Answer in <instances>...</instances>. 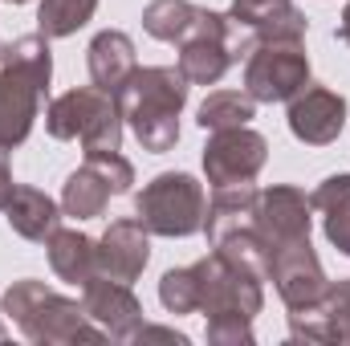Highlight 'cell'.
<instances>
[{
    "label": "cell",
    "instance_id": "1",
    "mask_svg": "<svg viewBox=\"0 0 350 346\" xmlns=\"http://www.w3.org/2000/svg\"><path fill=\"white\" fill-rule=\"evenodd\" d=\"M200 281V310L208 318V343H253V318L265 306L261 277L245 265L228 261L220 249H212L204 261L191 265Z\"/></svg>",
    "mask_w": 350,
    "mask_h": 346
},
{
    "label": "cell",
    "instance_id": "2",
    "mask_svg": "<svg viewBox=\"0 0 350 346\" xmlns=\"http://www.w3.org/2000/svg\"><path fill=\"white\" fill-rule=\"evenodd\" d=\"M53 78V57H49V37L29 33L4 45L0 57V155L21 147L41 118V98Z\"/></svg>",
    "mask_w": 350,
    "mask_h": 346
},
{
    "label": "cell",
    "instance_id": "3",
    "mask_svg": "<svg viewBox=\"0 0 350 346\" xmlns=\"http://www.w3.org/2000/svg\"><path fill=\"white\" fill-rule=\"evenodd\" d=\"M122 122L135 131L139 147L151 155H167L179 143V114L187 102V78L179 66H143L114 94Z\"/></svg>",
    "mask_w": 350,
    "mask_h": 346
},
{
    "label": "cell",
    "instance_id": "4",
    "mask_svg": "<svg viewBox=\"0 0 350 346\" xmlns=\"http://www.w3.org/2000/svg\"><path fill=\"white\" fill-rule=\"evenodd\" d=\"M0 306L29 343L62 346V343H102L106 338V330L90 322L82 302H70V297H62L57 289H49L45 281H33V277L12 281L4 289Z\"/></svg>",
    "mask_w": 350,
    "mask_h": 346
},
{
    "label": "cell",
    "instance_id": "5",
    "mask_svg": "<svg viewBox=\"0 0 350 346\" xmlns=\"http://www.w3.org/2000/svg\"><path fill=\"white\" fill-rule=\"evenodd\" d=\"M45 131L53 139H78L86 147V155L122 147L118 102H114V94H106L98 86H78V90L57 94L45 106Z\"/></svg>",
    "mask_w": 350,
    "mask_h": 346
},
{
    "label": "cell",
    "instance_id": "6",
    "mask_svg": "<svg viewBox=\"0 0 350 346\" xmlns=\"http://www.w3.org/2000/svg\"><path fill=\"white\" fill-rule=\"evenodd\" d=\"M204 212H208L204 183L187 172L155 175L135 200V216L151 237H179V241L196 237L204 232Z\"/></svg>",
    "mask_w": 350,
    "mask_h": 346
},
{
    "label": "cell",
    "instance_id": "7",
    "mask_svg": "<svg viewBox=\"0 0 350 346\" xmlns=\"http://www.w3.org/2000/svg\"><path fill=\"white\" fill-rule=\"evenodd\" d=\"M310 86V57L301 41H261L245 57V94L253 102H289Z\"/></svg>",
    "mask_w": 350,
    "mask_h": 346
},
{
    "label": "cell",
    "instance_id": "8",
    "mask_svg": "<svg viewBox=\"0 0 350 346\" xmlns=\"http://www.w3.org/2000/svg\"><path fill=\"white\" fill-rule=\"evenodd\" d=\"M269 159V143L253 127H228L212 131L204 147V175L212 187H232V183H253Z\"/></svg>",
    "mask_w": 350,
    "mask_h": 346
},
{
    "label": "cell",
    "instance_id": "9",
    "mask_svg": "<svg viewBox=\"0 0 350 346\" xmlns=\"http://www.w3.org/2000/svg\"><path fill=\"white\" fill-rule=\"evenodd\" d=\"M179 74L187 78V86H216L228 66H232V49H228V25L224 12H200V25L179 41Z\"/></svg>",
    "mask_w": 350,
    "mask_h": 346
},
{
    "label": "cell",
    "instance_id": "10",
    "mask_svg": "<svg viewBox=\"0 0 350 346\" xmlns=\"http://www.w3.org/2000/svg\"><path fill=\"white\" fill-rule=\"evenodd\" d=\"M269 281L277 285V293H281V302H285L289 310H310V306H318L322 293H326V285H330V277H326L322 261L314 253L310 237H301V241H293V245H281V249L273 253Z\"/></svg>",
    "mask_w": 350,
    "mask_h": 346
},
{
    "label": "cell",
    "instance_id": "11",
    "mask_svg": "<svg viewBox=\"0 0 350 346\" xmlns=\"http://www.w3.org/2000/svg\"><path fill=\"white\" fill-rule=\"evenodd\" d=\"M310 212H314V204H310V196L301 187L273 183V187H265L261 196H257V220H253V228L265 241V249L277 253L281 245H293V241L310 237V224H314Z\"/></svg>",
    "mask_w": 350,
    "mask_h": 346
},
{
    "label": "cell",
    "instance_id": "12",
    "mask_svg": "<svg viewBox=\"0 0 350 346\" xmlns=\"http://www.w3.org/2000/svg\"><path fill=\"white\" fill-rule=\"evenodd\" d=\"M347 127V98L330 86H306L289 98V131L306 147H330Z\"/></svg>",
    "mask_w": 350,
    "mask_h": 346
},
{
    "label": "cell",
    "instance_id": "13",
    "mask_svg": "<svg viewBox=\"0 0 350 346\" xmlns=\"http://www.w3.org/2000/svg\"><path fill=\"white\" fill-rule=\"evenodd\" d=\"M82 310L114 343H131L135 330L143 326V306H139L135 289L122 281H110V277H90L82 285Z\"/></svg>",
    "mask_w": 350,
    "mask_h": 346
},
{
    "label": "cell",
    "instance_id": "14",
    "mask_svg": "<svg viewBox=\"0 0 350 346\" xmlns=\"http://www.w3.org/2000/svg\"><path fill=\"white\" fill-rule=\"evenodd\" d=\"M147 261H151V232L139 224V216L135 220L131 216L126 220H110V228L98 241V277L135 285L143 277Z\"/></svg>",
    "mask_w": 350,
    "mask_h": 346
},
{
    "label": "cell",
    "instance_id": "15",
    "mask_svg": "<svg viewBox=\"0 0 350 346\" xmlns=\"http://www.w3.org/2000/svg\"><path fill=\"white\" fill-rule=\"evenodd\" d=\"M293 343H350V277L330 281L322 302L310 310H289Z\"/></svg>",
    "mask_w": 350,
    "mask_h": 346
},
{
    "label": "cell",
    "instance_id": "16",
    "mask_svg": "<svg viewBox=\"0 0 350 346\" xmlns=\"http://www.w3.org/2000/svg\"><path fill=\"white\" fill-rule=\"evenodd\" d=\"M86 66L94 86L106 90V94H118L122 82L139 70V57H135V41L122 33V29H102L86 49Z\"/></svg>",
    "mask_w": 350,
    "mask_h": 346
},
{
    "label": "cell",
    "instance_id": "17",
    "mask_svg": "<svg viewBox=\"0 0 350 346\" xmlns=\"http://www.w3.org/2000/svg\"><path fill=\"white\" fill-rule=\"evenodd\" d=\"M4 220L16 237L33 241V245H45L57 228H62V204L53 196H45L41 187H25L16 183L8 208H4Z\"/></svg>",
    "mask_w": 350,
    "mask_h": 346
},
{
    "label": "cell",
    "instance_id": "18",
    "mask_svg": "<svg viewBox=\"0 0 350 346\" xmlns=\"http://www.w3.org/2000/svg\"><path fill=\"white\" fill-rule=\"evenodd\" d=\"M257 187L253 183H232V187H216L208 212H204V237L208 245H220L224 237L249 228L257 220Z\"/></svg>",
    "mask_w": 350,
    "mask_h": 346
},
{
    "label": "cell",
    "instance_id": "19",
    "mask_svg": "<svg viewBox=\"0 0 350 346\" xmlns=\"http://www.w3.org/2000/svg\"><path fill=\"white\" fill-rule=\"evenodd\" d=\"M45 249H49V265H53V273L62 281H70V285L82 289L90 277H98V241H90L86 232L57 228L45 241Z\"/></svg>",
    "mask_w": 350,
    "mask_h": 346
},
{
    "label": "cell",
    "instance_id": "20",
    "mask_svg": "<svg viewBox=\"0 0 350 346\" xmlns=\"http://www.w3.org/2000/svg\"><path fill=\"white\" fill-rule=\"evenodd\" d=\"M310 204H314V212L322 216V232H326V241H330L338 253H347L350 257V175L347 172L326 175V179L314 187Z\"/></svg>",
    "mask_w": 350,
    "mask_h": 346
},
{
    "label": "cell",
    "instance_id": "21",
    "mask_svg": "<svg viewBox=\"0 0 350 346\" xmlns=\"http://www.w3.org/2000/svg\"><path fill=\"white\" fill-rule=\"evenodd\" d=\"M110 196H114V187H110V183H106V175L86 159L78 172H70L66 187H62V212H66V216H74V220H94V216H102V212H106Z\"/></svg>",
    "mask_w": 350,
    "mask_h": 346
},
{
    "label": "cell",
    "instance_id": "22",
    "mask_svg": "<svg viewBox=\"0 0 350 346\" xmlns=\"http://www.w3.org/2000/svg\"><path fill=\"white\" fill-rule=\"evenodd\" d=\"M200 4L191 0H151L143 8V29L155 37V41H167V45H179L196 25H200Z\"/></svg>",
    "mask_w": 350,
    "mask_h": 346
},
{
    "label": "cell",
    "instance_id": "23",
    "mask_svg": "<svg viewBox=\"0 0 350 346\" xmlns=\"http://www.w3.org/2000/svg\"><path fill=\"white\" fill-rule=\"evenodd\" d=\"M257 118V102L241 90H212L200 102V131H228V127H249Z\"/></svg>",
    "mask_w": 350,
    "mask_h": 346
},
{
    "label": "cell",
    "instance_id": "24",
    "mask_svg": "<svg viewBox=\"0 0 350 346\" xmlns=\"http://www.w3.org/2000/svg\"><path fill=\"white\" fill-rule=\"evenodd\" d=\"M94 8H98V0H41L37 25H41V33L49 41L53 37H70L94 16Z\"/></svg>",
    "mask_w": 350,
    "mask_h": 346
},
{
    "label": "cell",
    "instance_id": "25",
    "mask_svg": "<svg viewBox=\"0 0 350 346\" xmlns=\"http://www.w3.org/2000/svg\"><path fill=\"white\" fill-rule=\"evenodd\" d=\"M159 302H163L167 314H196V310H200V281H196V269H191V265L163 273V281H159Z\"/></svg>",
    "mask_w": 350,
    "mask_h": 346
},
{
    "label": "cell",
    "instance_id": "26",
    "mask_svg": "<svg viewBox=\"0 0 350 346\" xmlns=\"http://www.w3.org/2000/svg\"><path fill=\"white\" fill-rule=\"evenodd\" d=\"M131 343H172V346H187V334H179V330H172V326H139L135 330V338Z\"/></svg>",
    "mask_w": 350,
    "mask_h": 346
},
{
    "label": "cell",
    "instance_id": "27",
    "mask_svg": "<svg viewBox=\"0 0 350 346\" xmlns=\"http://www.w3.org/2000/svg\"><path fill=\"white\" fill-rule=\"evenodd\" d=\"M12 191H16V179H12V172H8V159L0 155V212L8 208V200H12Z\"/></svg>",
    "mask_w": 350,
    "mask_h": 346
},
{
    "label": "cell",
    "instance_id": "28",
    "mask_svg": "<svg viewBox=\"0 0 350 346\" xmlns=\"http://www.w3.org/2000/svg\"><path fill=\"white\" fill-rule=\"evenodd\" d=\"M334 37H338L342 45H350V0H347V8H342V21H338V29H334Z\"/></svg>",
    "mask_w": 350,
    "mask_h": 346
},
{
    "label": "cell",
    "instance_id": "29",
    "mask_svg": "<svg viewBox=\"0 0 350 346\" xmlns=\"http://www.w3.org/2000/svg\"><path fill=\"white\" fill-rule=\"evenodd\" d=\"M232 4H241V8H261V4H277V0H232Z\"/></svg>",
    "mask_w": 350,
    "mask_h": 346
},
{
    "label": "cell",
    "instance_id": "30",
    "mask_svg": "<svg viewBox=\"0 0 350 346\" xmlns=\"http://www.w3.org/2000/svg\"><path fill=\"white\" fill-rule=\"evenodd\" d=\"M4 4H29V0H4Z\"/></svg>",
    "mask_w": 350,
    "mask_h": 346
},
{
    "label": "cell",
    "instance_id": "31",
    "mask_svg": "<svg viewBox=\"0 0 350 346\" xmlns=\"http://www.w3.org/2000/svg\"><path fill=\"white\" fill-rule=\"evenodd\" d=\"M4 334H8V330H4V322H0V338H4Z\"/></svg>",
    "mask_w": 350,
    "mask_h": 346
},
{
    "label": "cell",
    "instance_id": "32",
    "mask_svg": "<svg viewBox=\"0 0 350 346\" xmlns=\"http://www.w3.org/2000/svg\"><path fill=\"white\" fill-rule=\"evenodd\" d=\"M0 57H4V41H0Z\"/></svg>",
    "mask_w": 350,
    "mask_h": 346
}]
</instances>
